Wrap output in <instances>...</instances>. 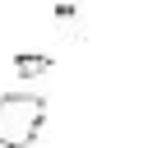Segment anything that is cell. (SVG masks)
<instances>
[{"instance_id":"obj_2","label":"cell","mask_w":148,"mask_h":148,"mask_svg":"<svg viewBox=\"0 0 148 148\" xmlns=\"http://www.w3.org/2000/svg\"><path fill=\"white\" fill-rule=\"evenodd\" d=\"M14 69H18L23 79H37V74L51 69V56H32V51H23V56H14Z\"/></svg>"},{"instance_id":"obj_3","label":"cell","mask_w":148,"mask_h":148,"mask_svg":"<svg viewBox=\"0 0 148 148\" xmlns=\"http://www.w3.org/2000/svg\"><path fill=\"white\" fill-rule=\"evenodd\" d=\"M74 18H79V0H56V28H60V32H69V28H74Z\"/></svg>"},{"instance_id":"obj_1","label":"cell","mask_w":148,"mask_h":148,"mask_svg":"<svg viewBox=\"0 0 148 148\" xmlns=\"http://www.w3.org/2000/svg\"><path fill=\"white\" fill-rule=\"evenodd\" d=\"M46 125V102L37 92H0V148H28Z\"/></svg>"}]
</instances>
